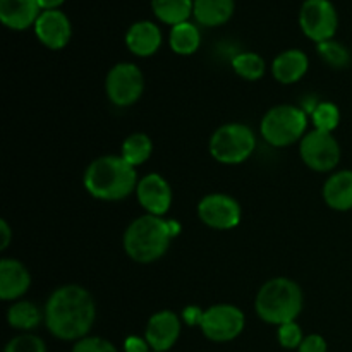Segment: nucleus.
<instances>
[{
	"label": "nucleus",
	"instance_id": "obj_1",
	"mask_svg": "<svg viewBox=\"0 0 352 352\" xmlns=\"http://www.w3.org/2000/svg\"><path fill=\"white\" fill-rule=\"evenodd\" d=\"M43 313L52 336L60 340H81L95 323L96 305L85 287L69 284L52 292Z\"/></svg>",
	"mask_w": 352,
	"mask_h": 352
},
{
	"label": "nucleus",
	"instance_id": "obj_2",
	"mask_svg": "<svg viewBox=\"0 0 352 352\" xmlns=\"http://www.w3.org/2000/svg\"><path fill=\"white\" fill-rule=\"evenodd\" d=\"M85 188L93 198L102 201H119L133 195L138 188L136 167L122 157L105 155L88 165L85 172Z\"/></svg>",
	"mask_w": 352,
	"mask_h": 352
},
{
	"label": "nucleus",
	"instance_id": "obj_3",
	"mask_svg": "<svg viewBox=\"0 0 352 352\" xmlns=\"http://www.w3.org/2000/svg\"><path fill=\"white\" fill-rule=\"evenodd\" d=\"M174 237L170 220L146 213L133 220L126 229L124 251L136 263H153L167 253Z\"/></svg>",
	"mask_w": 352,
	"mask_h": 352
},
{
	"label": "nucleus",
	"instance_id": "obj_4",
	"mask_svg": "<svg viewBox=\"0 0 352 352\" xmlns=\"http://www.w3.org/2000/svg\"><path fill=\"white\" fill-rule=\"evenodd\" d=\"M305 298L302 291L294 280L287 277H277L261 285L254 299L256 315L270 325H284L296 322L302 311Z\"/></svg>",
	"mask_w": 352,
	"mask_h": 352
},
{
	"label": "nucleus",
	"instance_id": "obj_5",
	"mask_svg": "<svg viewBox=\"0 0 352 352\" xmlns=\"http://www.w3.org/2000/svg\"><path fill=\"white\" fill-rule=\"evenodd\" d=\"M308 113L296 105L272 107L261 119V136L275 148L291 146L306 136Z\"/></svg>",
	"mask_w": 352,
	"mask_h": 352
},
{
	"label": "nucleus",
	"instance_id": "obj_6",
	"mask_svg": "<svg viewBox=\"0 0 352 352\" xmlns=\"http://www.w3.org/2000/svg\"><path fill=\"white\" fill-rule=\"evenodd\" d=\"M256 148L254 133L241 122L220 126L210 138V153L219 164L239 165L253 155Z\"/></svg>",
	"mask_w": 352,
	"mask_h": 352
},
{
	"label": "nucleus",
	"instance_id": "obj_7",
	"mask_svg": "<svg viewBox=\"0 0 352 352\" xmlns=\"http://www.w3.org/2000/svg\"><path fill=\"white\" fill-rule=\"evenodd\" d=\"M105 91L110 102L117 107H131L144 91V76L136 64L119 62L109 71Z\"/></svg>",
	"mask_w": 352,
	"mask_h": 352
},
{
	"label": "nucleus",
	"instance_id": "obj_8",
	"mask_svg": "<svg viewBox=\"0 0 352 352\" xmlns=\"http://www.w3.org/2000/svg\"><path fill=\"white\" fill-rule=\"evenodd\" d=\"M299 26L316 45L333 40L339 26L336 7L330 0H305L299 10Z\"/></svg>",
	"mask_w": 352,
	"mask_h": 352
},
{
	"label": "nucleus",
	"instance_id": "obj_9",
	"mask_svg": "<svg viewBox=\"0 0 352 352\" xmlns=\"http://www.w3.org/2000/svg\"><path fill=\"white\" fill-rule=\"evenodd\" d=\"M246 325V316L234 305H215L205 311L201 332L212 342H229L241 336Z\"/></svg>",
	"mask_w": 352,
	"mask_h": 352
},
{
	"label": "nucleus",
	"instance_id": "obj_10",
	"mask_svg": "<svg viewBox=\"0 0 352 352\" xmlns=\"http://www.w3.org/2000/svg\"><path fill=\"white\" fill-rule=\"evenodd\" d=\"M299 155L311 170L330 172L340 162L339 141L332 136V133L315 129L301 140Z\"/></svg>",
	"mask_w": 352,
	"mask_h": 352
},
{
	"label": "nucleus",
	"instance_id": "obj_11",
	"mask_svg": "<svg viewBox=\"0 0 352 352\" xmlns=\"http://www.w3.org/2000/svg\"><path fill=\"white\" fill-rule=\"evenodd\" d=\"M198 217L210 229L230 230L239 226L243 210L232 196L212 192L198 203Z\"/></svg>",
	"mask_w": 352,
	"mask_h": 352
},
{
	"label": "nucleus",
	"instance_id": "obj_12",
	"mask_svg": "<svg viewBox=\"0 0 352 352\" xmlns=\"http://www.w3.org/2000/svg\"><path fill=\"white\" fill-rule=\"evenodd\" d=\"M136 196L140 205L146 210L150 215L164 217L170 210L172 205V189L170 184L165 181L157 172L144 175L140 179L136 188Z\"/></svg>",
	"mask_w": 352,
	"mask_h": 352
},
{
	"label": "nucleus",
	"instance_id": "obj_13",
	"mask_svg": "<svg viewBox=\"0 0 352 352\" xmlns=\"http://www.w3.org/2000/svg\"><path fill=\"white\" fill-rule=\"evenodd\" d=\"M181 318L170 309L158 311L148 320L146 330H144V339L150 344L151 351L168 352V349L175 346L181 336Z\"/></svg>",
	"mask_w": 352,
	"mask_h": 352
},
{
	"label": "nucleus",
	"instance_id": "obj_14",
	"mask_svg": "<svg viewBox=\"0 0 352 352\" xmlns=\"http://www.w3.org/2000/svg\"><path fill=\"white\" fill-rule=\"evenodd\" d=\"M36 38L50 50H60L69 43L72 26L69 17L62 10H41L34 23Z\"/></svg>",
	"mask_w": 352,
	"mask_h": 352
},
{
	"label": "nucleus",
	"instance_id": "obj_15",
	"mask_svg": "<svg viewBox=\"0 0 352 352\" xmlns=\"http://www.w3.org/2000/svg\"><path fill=\"white\" fill-rule=\"evenodd\" d=\"M31 285V274L19 260L3 258L0 261V299L16 301L23 298Z\"/></svg>",
	"mask_w": 352,
	"mask_h": 352
},
{
	"label": "nucleus",
	"instance_id": "obj_16",
	"mask_svg": "<svg viewBox=\"0 0 352 352\" xmlns=\"http://www.w3.org/2000/svg\"><path fill=\"white\" fill-rule=\"evenodd\" d=\"M126 45L138 57H150L162 45L160 28L151 21H138L127 30Z\"/></svg>",
	"mask_w": 352,
	"mask_h": 352
},
{
	"label": "nucleus",
	"instance_id": "obj_17",
	"mask_svg": "<svg viewBox=\"0 0 352 352\" xmlns=\"http://www.w3.org/2000/svg\"><path fill=\"white\" fill-rule=\"evenodd\" d=\"M40 10L36 0H0V21L10 30L23 31L34 26Z\"/></svg>",
	"mask_w": 352,
	"mask_h": 352
},
{
	"label": "nucleus",
	"instance_id": "obj_18",
	"mask_svg": "<svg viewBox=\"0 0 352 352\" xmlns=\"http://www.w3.org/2000/svg\"><path fill=\"white\" fill-rule=\"evenodd\" d=\"M308 55L298 48H289L278 54L272 62V74L280 85H294L308 72Z\"/></svg>",
	"mask_w": 352,
	"mask_h": 352
},
{
	"label": "nucleus",
	"instance_id": "obj_19",
	"mask_svg": "<svg viewBox=\"0 0 352 352\" xmlns=\"http://www.w3.org/2000/svg\"><path fill=\"white\" fill-rule=\"evenodd\" d=\"M323 199L337 212L352 210V170H340L330 175L323 184Z\"/></svg>",
	"mask_w": 352,
	"mask_h": 352
},
{
	"label": "nucleus",
	"instance_id": "obj_20",
	"mask_svg": "<svg viewBox=\"0 0 352 352\" xmlns=\"http://www.w3.org/2000/svg\"><path fill=\"white\" fill-rule=\"evenodd\" d=\"M236 10L234 0H195L192 16L199 24L215 28L226 24Z\"/></svg>",
	"mask_w": 352,
	"mask_h": 352
},
{
	"label": "nucleus",
	"instance_id": "obj_21",
	"mask_svg": "<svg viewBox=\"0 0 352 352\" xmlns=\"http://www.w3.org/2000/svg\"><path fill=\"white\" fill-rule=\"evenodd\" d=\"M7 322L12 329L21 332H30L40 327L45 322V313L31 301H17L7 311Z\"/></svg>",
	"mask_w": 352,
	"mask_h": 352
},
{
	"label": "nucleus",
	"instance_id": "obj_22",
	"mask_svg": "<svg viewBox=\"0 0 352 352\" xmlns=\"http://www.w3.org/2000/svg\"><path fill=\"white\" fill-rule=\"evenodd\" d=\"M151 9L162 23L175 26L191 17L195 0H151Z\"/></svg>",
	"mask_w": 352,
	"mask_h": 352
},
{
	"label": "nucleus",
	"instance_id": "obj_23",
	"mask_svg": "<svg viewBox=\"0 0 352 352\" xmlns=\"http://www.w3.org/2000/svg\"><path fill=\"white\" fill-rule=\"evenodd\" d=\"M199 43H201V34L196 24L186 21L172 26L168 45L177 55H192L199 48Z\"/></svg>",
	"mask_w": 352,
	"mask_h": 352
},
{
	"label": "nucleus",
	"instance_id": "obj_24",
	"mask_svg": "<svg viewBox=\"0 0 352 352\" xmlns=\"http://www.w3.org/2000/svg\"><path fill=\"white\" fill-rule=\"evenodd\" d=\"M153 153V141L144 133H133L124 140L120 157L133 167H140Z\"/></svg>",
	"mask_w": 352,
	"mask_h": 352
},
{
	"label": "nucleus",
	"instance_id": "obj_25",
	"mask_svg": "<svg viewBox=\"0 0 352 352\" xmlns=\"http://www.w3.org/2000/svg\"><path fill=\"white\" fill-rule=\"evenodd\" d=\"M232 69L239 78L246 79V81H258L263 78L265 74V60L261 55L254 54V52H241L232 58Z\"/></svg>",
	"mask_w": 352,
	"mask_h": 352
},
{
	"label": "nucleus",
	"instance_id": "obj_26",
	"mask_svg": "<svg viewBox=\"0 0 352 352\" xmlns=\"http://www.w3.org/2000/svg\"><path fill=\"white\" fill-rule=\"evenodd\" d=\"M311 120L316 131L333 133L340 122V110L332 102H320L311 112Z\"/></svg>",
	"mask_w": 352,
	"mask_h": 352
},
{
	"label": "nucleus",
	"instance_id": "obj_27",
	"mask_svg": "<svg viewBox=\"0 0 352 352\" xmlns=\"http://www.w3.org/2000/svg\"><path fill=\"white\" fill-rule=\"evenodd\" d=\"M318 55L323 62L336 69H346L351 64V54L342 43L336 40H327L316 45Z\"/></svg>",
	"mask_w": 352,
	"mask_h": 352
},
{
	"label": "nucleus",
	"instance_id": "obj_28",
	"mask_svg": "<svg viewBox=\"0 0 352 352\" xmlns=\"http://www.w3.org/2000/svg\"><path fill=\"white\" fill-rule=\"evenodd\" d=\"M3 352H47L45 342L33 333H21L9 340Z\"/></svg>",
	"mask_w": 352,
	"mask_h": 352
},
{
	"label": "nucleus",
	"instance_id": "obj_29",
	"mask_svg": "<svg viewBox=\"0 0 352 352\" xmlns=\"http://www.w3.org/2000/svg\"><path fill=\"white\" fill-rule=\"evenodd\" d=\"M277 337L280 346L285 347V349H299L301 342L305 340L301 327H299L296 322L284 323V325L278 327Z\"/></svg>",
	"mask_w": 352,
	"mask_h": 352
},
{
	"label": "nucleus",
	"instance_id": "obj_30",
	"mask_svg": "<svg viewBox=\"0 0 352 352\" xmlns=\"http://www.w3.org/2000/svg\"><path fill=\"white\" fill-rule=\"evenodd\" d=\"M72 352H117V349L113 344L102 337H85L76 342Z\"/></svg>",
	"mask_w": 352,
	"mask_h": 352
},
{
	"label": "nucleus",
	"instance_id": "obj_31",
	"mask_svg": "<svg viewBox=\"0 0 352 352\" xmlns=\"http://www.w3.org/2000/svg\"><path fill=\"white\" fill-rule=\"evenodd\" d=\"M298 351L299 352H327V340L323 339L322 336L311 333V336L305 337V340H302Z\"/></svg>",
	"mask_w": 352,
	"mask_h": 352
},
{
	"label": "nucleus",
	"instance_id": "obj_32",
	"mask_svg": "<svg viewBox=\"0 0 352 352\" xmlns=\"http://www.w3.org/2000/svg\"><path fill=\"white\" fill-rule=\"evenodd\" d=\"M203 316H205V311H203L201 308H198V306H188V308H184V311H182L181 318L186 325L201 327Z\"/></svg>",
	"mask_w": 352,
	"mask_h": 352
},
{
	"label": "nucleus",
	"instance_id": "obj_33",
	"mask_svg": "<svg viewBox=\"0 0 352 352\" xmlns=\"http://www.w3.org/2000/svg\"><path fill=\"white\" fill-rule=\"evenodd\" d=\"M124 351L126 352H151L150 344L146 339L138 336H129L124 340Z\"/></svg>",
	"mask_w": 352,
	"mask_h": 352
},
{
	"label": "nucleus",
	"instance_id": "obj_34",
	"mask_svg": "<svg viewBox=\"0 0 352 352\" xmlns=\"http://www.w3.org/2000/svg\"><path fill=\"white\" fill-rule=\"evenodd\" d=\"M0 236H2V241H0V250H7L10 244V239H12V232H10V227L7 223V220H0Z\"/></svg>",
	"mask_w": 352,
	"mask_h": 352
},
{
	"label": "nucleus",
	"instance_id": "obj_35",
	"mask_svg": "<svg viewBox=\"0 0 352 352\" xmlns=\"http://www.w3.org/2000/svg\"><path fill=\"white\" fill-rule=\"evenodd\" d=\"M41 10H55L65 2V0H36Z\"/></svg>",
	"mask_w": 352,
	"mask_h": 352
},
{
	"label": "nucleus",
	"instance_id": "obj_36",
	"mask_svg": "<svg viewBox=\"0 0 352 352\" xmlns=\"http://www.w3.org/2000/svg\"><path fill=\"white\" fill-rule=\"evenodd\" d=\"M151 352H157V351H151Z\"/></svg>",
	"mask_w": 352,
	"mask_h": 352
}]
</instances>
